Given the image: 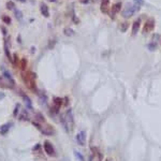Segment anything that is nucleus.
<instances>
[{
    "mask_svg": "<svg viewBox=\"0 0 161 161\" xmlns=\"http://www.w3.org/2000/svg\"><path fill=\"white\" fill-rule=\"evenodd\" d=\"M22 78L26 86L33 92H38L37 83H36V73L31 71H25L22 74Z\"/></svg>",
    "mask_w": 161,
    "mask_h": 161,
    "instance_id": "f257e3e1",
    "label": "nucleus"
},
{
    "mask_svg": "<svg viewBox=\"0 0 161 161\" xmlns=\"http://www.w3.org/2000/svg\"><path fill=\"white\" fill-rule=\"evenodd\" d=\"M61 124L63 125L65 129L67 131H71L73 129L74 126V119H73V114H72V111L71 110H68L67 112L65 113L63 115H61V118H60Z\"/></svg>",
    "mask_w": 161,
    "mask_h": 161,
    "instance_id": "f03ea898",
    "label": "nucleus"
},
{
    "mask_svg": "<svg viewBox=\"0 0 161 161\" xmlns=\"http://www.w3.org/2000/svg\"><path fill=\"white\" fill-rule=\"evenodd\" d=\"M140 9H141V6H140L138 3H130V4L128 3L126 6V8L122 10L121 14L125 19H129V17L133 16L137 12H139Z\"/></svg>",
    "mask_w": 161,
    "mask_h": 161,
    "instance_id": "7ed1b4c3",
    "label": "nucleus"
},
{
    "mask_svg": "<svg viewBox=\"0 0 161 161\" xmlns=\"http://www.w3.org/2000/svg\"><path fill=\"white\" fill-rule=\"evenodd\" d=\"M33 125H35V126L37 127L38 129H40L41 132H42L43 134H45V135H49V137H51V135H54L56 133L54 127L51 126V125H49V124H46V122L39 124V122L33 121Z\"/></svg>",
    "mask_w": 161,
    "mask_h": 161,
    "instance_id": "20e7f679",
    "label": "nucleus"
},
{
    "mask_svg": "<svg viewBox=\"0 0 161 161\" xmlns=\"http://www.w3.org/2000/svg\"><path fill=\"white\" fill-rule=\"evenodd\" d=\"M161 45V35L159 33H155V35L151 37L150 42L147 44V47L150 52H154L158 49Z\"/></svg>",
    "mask_w": 161,
    "mask_h": 161,
    "instance_id": "39448f33",
    "label": "nucleus"
},
{
    "mask_svg": "<svg viewBox=\"0 0 161 161\" xmlns=\"http://www.w3.org/2000/svg\"><path fill=\"white\" fill-rule=\"evenodd\" d=\"M155 26H156V20L153 17H149L148 19L145 22L144 24V27H143V35H147V33L151 32V31L155 29Z\"/></svg>",
    "mask_w": 161,
    "mask_h": 161,
    "instance_id": "423d86ee",
    "label": "nucleus"
},
{
    "mask_svg": "<svg viewBox=\"0 0 161 161\" xmlns=\"http://www.w3.org/2000/svg\"><path fill=\"white\" fill-rule=\"evenodd\" d=\"M43 149H44L45 154H46L47 156H51V157H55L56 156V150L51 142L45 141L43 143Z\"/></svg>",
    "mask_w": 161,
    "mask_h": 161,
    "instance_id": "0eeeda50",
    "label": "nucleus"
},
{
    "mask_svg": "<svg viewBox=\"0 0 161 161\" xmlns=\"http://www.w3.org/2000/svg\"><path fill=\"white\" fill-rule=\"evenodd\" d=\"M63 105V99L62 98H59V97H56L54 98V101H53V106H52V112L53 113H58L60 110V108Z\"/></svg>",
    "mask_w": 161,
    "mask_h": 161,
    "instance_id": "6e6552de",
    "label": "nucleus"
},
{
    "mask_svg": "<svg viewBox=\"0 0 161 161\" xmlns=\"http://www.w3.org/2000/svg\"><path fill=\"white\" fill-rule=\"evenodd\" d=\"M121 2H116L112 6V9H111V12H110V17L111 19H114L116 17V14L118 12H121Z\"/></svg>",
    "mask_w": 161,
    "mask_h": 161,
    "instance_id": "1a4fd4ad",
    "label": "nucleus"
},
{
    "mask_svg": "<svg viewBox=\"0 0 161 161\" xmlns=\"http://www.w3.org/2000/svg\"><path fill=\"white\" fill-rule=\"evenodd\" d=\"M75 140H76V142H78V145L84 146L86 143V131L82 130V131H80V132H78V134H76V137H75Z\"/></svg>",
    "mask_w": 161,
    "mask_h": 161,
    "instance_id": "9d476101",
    "label": "nucleus"
},
{
    "mask_svg": "<svg viewBox=\"0 0 161 161\" xmlns=\"http://www.w3.org/2000/svg\"><path fill=\"white\" fill-rule=\"evenodd\" d=\"M100 10H101L102 13H104V14H108V10H110V0H101Z\"/></svg>",
    "mask_w": 161,
    "mask_h": 161,
    "instance_id": "9b49d317",
    "label": "nucleus"
},
{
    "mask_svg": "<svg viewBox=\"0 0 161 161\" xmlns=\"http://www.w3.org/2000/svg\"><path fill=\"white\" fill-rule=\"evenodd\" d=\"M140 27H141V19H135L132 24V36H135L139 32Z\"/></svg>",
    "mask_w": 161,
    "mask_h": 161,
    "instance_id": "f8f14e48",
    "label": "nucleus"
},
{
    "mask_svg": "<svg viewBox=\"0 0 161 161\" xmlns=\"http://www.w3.org/2000/svg\"><path fill=\"white\" fill-rule=\"evenodd\" d=\"M40 11H41V14H42L44 17H49V6H47L45 3H41L40 4Z\"/></svg>",
    "mask_w": 161,
    "mask_h": 161,
    "instance_id": "ddd939ff",
    "label": "nucleus"
},
{
    "mask_svg": "<svg viewBox=\"0 0 161 161\" xmlns=\"http://www.w3.org/2000/svg\"><path fill=\"white\" fill-rule=\"evenodd\" d=\"M10 128H11V124H4L0 127V134L1 135H6V133L10 131Z\"/></svg>",
    "mask_w": 161,
    "mask_h": 161,
    "instance_id": "4468645a",
    "label": "nucleus"
},
{
    "mask_svg": "<svg viewBox=\"0 0 161 161\" xmlns=\"http://www.w3.org/2000/svg\"><path fill=\"white\" fill-rule=\"evenodd\" d=\"M91 151H92V154H94V156H96L97 157L98 161L102 160V154H101V151L99 150L98 147H91Z\"/></svg>",
    "mask_w": 161,
    "mask_h": 161,
    "instance_id": "2eb2a0df",
    "label": "nucleus"
},
{
    "mask_svg": "<svg viewBox=\"0 0 161 161\" xmlns=\"http://www.w3.org/2000/svg\"><path fill=\"white\" fill-rule=\"evenodd\" d=\"M20 96H22L23 99L25 100V103H26V105L28 106L29 108H32V103H31V100L29 99V97L27 96V95H25L23 91H20Z\"/></svg>",
    "mask_w": 161,
    "mask_h": 161,
    "instance_id": "dca6fc26",
    "label": "nucleus"
},
{
    "mask_svg": "<svg viewBox=\"0 0 161 161\" xmlns=\"http://www.w3.org/2000/svg\"><path fill=\"white\" fill-rule=\"evenodd\" d=\"M26 67H27V60H26V58H22V59H20V62H19L20 70H22L23 72H25V71H26Z\"/></svg>",
    "mask_w": 161,
    "mask_h": 161,
    "instance_id": "f3484780",
    "label": "nucleus"
},
{
    "mask_svg": "<svg viewBox=\"0 0 161 161\" xmlns=\"http://www.w3.org/2000/svg\"><path fill=\"white\" fill-rule=\"evenodd\" d=\"M36 122H39V124H43V122H45V119H44V116H43L41 113H38V114H36Z\"/></svg>",
    "mask_w": 161,
    "mask_h": 161,
    "instance_id": "a211bd4d",
    "label": "nucleus"
},
{
    "mask_svg": "<svg viewBox=\"0 0 161 161\" xmlns=\"http://www.w3.org/2000/svg\"><path fill=\"white\" fill-rule=\"evenodd\" d=\"M1 19H2V22H3L4 24H8V25L11 24V19L8 16V15H2V16H1Z\"/></svg>",
    "mask_w": 161,
    "mask_h": 161,
    "instance_id": "6ab92c4d",
    "label": "nucleus"
},
{
    "mask_svg": "<svg viewBox=\"0 0 161 161\" xmlns=\"http://www.w3.org/2000/svg\"><path fill=\"white\" fill-rule=\"evenodd\" d=\"M128 26H129V24L127 22L121 23V30L122 31V32H126L127 29H128Z\"/></svg>",
    "mask_w": 161,
    "mask_h": 161,
    "instance_id": "aec40b11",
    "label": "nucleus"
},
{
    "mask_svg": "<svg viewBox=\"0 0 161 161\" xmlns=\"http://www.w3.org/2000/svg\"><path fill=\"white\" fill-rule=\"evenodd\" d=\"M63 32H65V35L66 36H73V33H74V31L72 30L71 28H65V30H63Z\"/></svg>",
    "mask_w": 161,
    "mask_h": 161,
    "instance_id": "412c9836",
    "label": "nucleus"
},
{
    "mask_svg": "<svg viewBox=\"0 0 161 161\" xmlns=\"http://www.w3.org/2000/svg\"><path fill=\"white\" fill-rule=\"evenodd\" d=\"M14 2L13 1H8L6 2V9H9V10H13L14 9Z\"/></svg>",
    "mask_w": 161,
    "mask_h": 161,
    "instance_id": "4be33fe9",
    "label": "nucleus"
},
{
    "mask_svg": "<svg viewBox=\"0 0 161 161\" xmlns=\"http://www.w3.org/2000/svg\"><path fill=\"white\" fill-rule=\"evenodd\" d=\"M74 155H75V157L78 158V159H80L81 161H84V157L81 155V153H80V151H76V150H74Z\"/></svg>",
    "mask_w": 161,
    "mask_h": 161,
    "instance_id": "5701e85b",
    "label": "nucleus"
},
{
    "mask_svg": "<svg viewBox=\"0 0 161 161\" xmlns=\"http://www.w3.org/2000/svg\"><path fill=\"white\" fill-rule=\"evenodd\" d=\"M15 15H16V19H23V14L19 10H15Z\"/></svg>",
    "mask_w": 161,
    "mask_h": 161,
    "instance_id": "b1692460",
    "label": "nucleus"
},
{
    "mask_svg": "<svg viewBox=\"0 0 161 161\" xmlns=\"http://www.w3.org/2000/svg\"><path fill=\"white\" fill-rule=\"evenodd\" d=\"M133 1H134L135 3L139 4V6H143V4H145V1H144V0H133Z\"/></svg>",
    "mask_w": 161,
    "mask_h": 161,
    "instance_id": "393cba45",
    "label": "nucleus"
},
{
    "mask_svg": "<svg viewBox=\"0 0 161 161\" xmlns=\"http://www.w3.org/2000/svg\"><path fill=\"white\" fill-rule=\"evenodd\" d=\"M80 1L82 2V3L85 4V3H88V2H89V0H80Z\"/></svg>",
    "mask_w": 161,
    "mask_h": 161,
    "instance_id": "a878e982",
    "label": "nucleus"
},
{
    "mask_svg": "<svg viewBox=\"0 0 161 161\" xmlns=\"http://www.w3.org/2000/svg\"><path fill=\"white\" fill-rule=\"evenodd\" d=\"M17 1H19V2H23V3H24V2H26L27 0H17Z\"/></svg>",
    "mask_w": 161,
    "mask_h": 161,
    "instance_id": "bb28decb",
    "label": "nucleus"
},
{
    "mask_svg": "<svg viewBox=\"0 0 161 161\" xmlns=\"http://www.w3.org/2000/svg\"><path fill=\"white\" fill-rule=\"evenodd\" d=\"M49 1H53V2H55V1H56V0H49Z\"/></svg>",
    "mask_w": 161,
    "mask_h": 161,
    "instance_id": "cd10ccee",
    "label": "nucleus"
},
{
    "mask_svg": "<svg viewBox=\"0 0 161 161\" xmlns=\"http://www.w3.org/2000/svg\"><path fill=\"white\" fill-rule=\"evenodd\" d=\"M105 161H110V160H105Z\"/></svg>",
    "mask_w": 161,
    "mask_h": 161,
    "instance_id": "c85d7f7f",
    "label": "nucleus"
}]
</instances>
